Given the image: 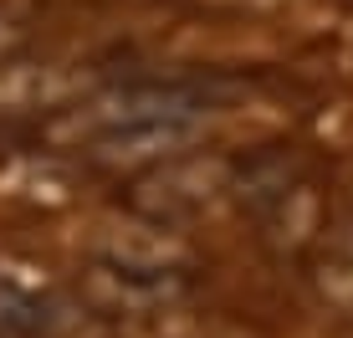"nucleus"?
<instances>
[{
  "mask_svg": "<svg viewBox=\"0 0 353 338\" xmlns=\"http://www.w3.org/2000/svg\"><path fill=\"white\" fill-rule=\"evenodd\" d=\"M0 333L6 338H62V312L36 292L0 287Z\"/></svg>",
  "mask_w": 353,
  "mask_h": 338,
  "instance_id": "7ed1b4c3",
  "label": "nucleus"
},
{
  "mask_svg": "<svg viewBox=\"0 0 353 338\" xmlns=\"http://www.w3.org/2000/svg\"><path fill=\"white\" fill-rule=\"evenodd\" d=\"M10 36H16V31H10V26H6V21H0V57H6V52H10Z\"/></svg>",
  "mask_w": 353,
  "mask_h": 338,
  "instance_id": "39448f33",
  "label": "nucleus"
},
{
  "mask_svg": "<svg viewBox=\"0 0 353 338\" xmlns=\"http://www.w3.org/2000/svg\"><path fill=\"white\" fill-rule=\"evenodd\" d=\"M338 257H343L348 267H353V215L343 221V231H338Z\"/></svg>",
  "mask_w": 353,
  "mask_h": 338,
  "instance_id": "20e7f679",
  "label": "nucleus"
},
{
  "mask_svg": "<svg viewBox=\"0 0 353 338\" xmlns=\"http://www.w3.org/2000/svg\"><path fill=\"white\" fill-rule=\"evenodd\" d=\"M236 92L225 77H139L97 92L88 108L67 113L62 123L77 128L88 154H133V149H169L190 139L194 123L221 113Z\"/></svg>",
  "mask_w": 353,
  "mask_h": 338,
  "instance_id": "f257e3e1",
  "label": "nucleus"
},
{
  "mask_svg": "<svg viewBox=\"0 0 353 338\" xmlns=\"http://www.w3.org/2000/svg\"><path fill=\"white\" fill-rule=\"evenodd\" d=\"M190 277L179 267H139V261H97L82 272V297L108 318H139L179 303Z\"/></svg>",
  "mask_w": 353,
  "mask_h": 338,
  "instance_id": "f03ea898",
  "label": "nucleus"
}]
</instances>
